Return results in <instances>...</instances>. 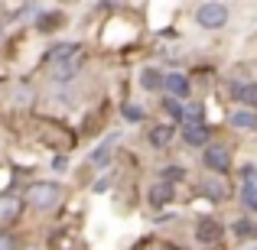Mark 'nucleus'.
<instances>
[{"label":"nucleus","mask_w":257,"mask_h":250,"mask_svg":"<svg viewBox=\"0 0 257 250\" xmlns=\"http://www.w3.org/2000/svg\"><path fill=\"white\" fill-rule=\"evenodd\" d=\"M225 234H228V224L215 214H199L192 224V240L199 247H218L225 240Z\"/></svg>","instance_id":"423d86ee"},{"label":"nucleus","mask_w":257,"mask_h":250,"mask_svg":"<svg viewBox=\"0 0 257 250\" xmlns=\"http://www.w3.org/2000/svg\"><path fill=\"white\" fill-rule=\"evenodd\" d=\"M234 198H238V205H241L244 214H257V182H238Z\"/></svg>","instance_id":"4be33fe9"},{"label":"nucleus","mask_w":257,"mask_h":250,"mask_svg":"<svg viewBox=\"0 0 257 250\" xmlns=\"http://www.w3.org/2000/svg\"><path fill=\"white\" fill-rule=\"evenodd\" d=\"M114 179H117V172H114V169H104V172H101V179H94V185H91V192H98V195H104V192H111V185H114Z\"/></svg>","instance_id":"a878e982"},{"label":"nucleus","mask_w":257,"mask_h":250,"mask_svg":"<svg viewBox=\"0 0 257 250\" xmlns=\"http://www.w3.org/2000/svg\"><path fill=\"white\" fill-rule=\"evenodd\" d=\"M157 179H166V182H173V185H186L189 182V166L179 163V159H170V163L157 166Z\"/></svg>","instance_id":"412c9836"},{"label":"nucleus","mask_w":257,"mask_h":250,"mask_svg":"<svg viewBox=\"0 0 257 250\" xmlns=\"http://www.w3.org/2000/svg\"><path fill=\"white\" fill-rule=\"evenodd\" d=\"M176 192H179V185H173V182L153 175V182L144 192V201H147V208H153V211H163V208H170L176 201Z\"/></svg>","instance_id":"9b49d317"},{"label":"nucleus","mask_w":257,"mask_h":250,"mask_svg":"<svg viewBox=\"0 0 257 250\" xmlns=\"http://www.w3.org/2000/svg\"><path fill=\"white\" fill-rule=\"evenodd\" d=\"M157 111L163 114V120H170V124H186V101L173 98V94H157Z\"/></svg>","instance_id":"6ab92c4d"},{"label":"nucleus","mask_w":257,"mask_h":250,"mask_svg":"<svg viewBox=\"0 0 257 250\" xmlns=\"http://www.w3.org/2000/svg\"><path fill=\"white\" fill-rule=\"evenodd\" d=\"M228 234L238 244H254L257 240V214H238L228 221Z\"/></svg>","instance_id":"f3484780"},{"label":"nucleus","mask_w":257,"mask_h":250,"mask_svg":"<svg viewBox=\"0 0 257 250\" xmlns=\"http://www.w3.org/2000/svg\"><path fill=\"white\" fill-rule=\"evenodd\" d=\"M26 211V198L20 192H0V227H13Z\"/></svg>","instance_id":"4468645a"},{"label":"nucleus","mask_w":257,"mask_h":250,"mask_svg":"<svg viewBox=\"0 0 257 250\" xmlns=\"http://www.w3.org/2000/svg\"><path fill=\"white\" fill-rule=\"evenodd\" d=\"M20 247H23V237L13 227H0V250H20Z\"/></svg>","instance_id":"b1692460"},{"label":"nucleus","mask_w":257,"mask_h":250,"mask_svg":"<svg viewBox=\"0 0 257 250\" xmlns=\"http://www.w3.org/2000/svg\"><path fill=\"white\" fill-rule=\"evenodd\" d=\"M4 33H7V30H4V23H0V43H4Z\"/></svg>","instance_id":"c85d7f7f"},{"label":"nucleus","mask_w":257,"mask_h":250,"mask_svg":"<svg viewBox=\"0 0 257 250\" xmlns=\"http://www.w3.org/2000/svg\"><path fill=\"white\" fill-rule=\"evenodd\" d=\"M49 169H52L56 175H65V172L72 169V163H69V153H56V156L49 159Z\"/></svg>","instance_id":"bb28decb"},{"label":"nucleus","mask_w":257,"mask_h":250,"mask_svg":"<svg viewBox=\"0 0 257 250\" xmlns=\"http://www.w3.org/2000/svg\"><path fill=\"white\" fill-rule=\"evenodd\" d=\"M82 49H85V43H78V39H56V43L46 46L43 65H52V62H59V59H69V56H75V52H82Z\"/></svg>","instance_id":"a211bd4d"},{"label":"nucleus","mask_w":257,"mask_h":250,"mask_svg":"<svg viewBox=\"0 0 257 250\" xmlns=\"http://www.w3.org/2000/svg\"><path fill=\"white\" fill-rule=\"evenodd\" d=\"M163 82H166V69H160V65H140L137 72V88L144 94H163Z\"/></svg>","instance_id":"dca6fc26"},{"label":"nucleus","mask_w":257,"mask_h":250,"mask_svg":"<svg viewBox=\"0 0 257 250\" xmlns=\"http://www.w3.org/2000/svg\"><path fill=\"white\" fill-rule=\"evenodd\" d=\"M225 127L234 133H257V111L234 104L231 111H225Z\"/></svg>","instance_id":"2eb2a0df"},{"label":"nucleus","mask_w":257,"mask_h":250,"mask_svg":"<svg viewBox=\"0 0 257 250\" xmlns=\"http://www.w3.org/2000/svg\"><path fill=\"white\" fill-rule=\"evenodd\" d=\"M192 20H195L199 30L218 33V30H225V26L231 23V7H228L225 0H202V4H195Z\"/></svg>","instance_id":"20e7f679"},{"label":"nucleus","mask_w":257,"mask_h":250,"mask_svg":"<svg viewBox=\"0 0 257 250\" xmlns=\"http://www.w3.org/2000/svg\"><path fill=\"white\" fill-rule=\"evenodd\" d=\"M225 98L238 107L257 111V78H228L225 82Z\"/></svg>","instance_id":"1a4fd4ad"},{"label":"nucleus","mask_w":257,"mask_h":250,"mask_svg":"<svg viewBox=\"0 0 257 250\" xmlns=\"http://www.w3.org/2000/svg\"><path fill=\"white\" fill-rule=\"evenodd\" d=\"M173 143H179V127L170 124V120H153L144 133V146L153 153H166Z\"/></svg>","instance_id":"0eeeda50"},{"label":"nucleus","mask_w":257,"mask_h":250,"mask_svg":"<svg viewBox=\"0 0 257 250\" xmlns=\"http://www.w3.org/2000/svg\"><path fill=\"white\" fill-rule=\"evenodd\" d=\"M117 146H120V133L117 130H111V133H104V140H101L98 146H94L91 153H88V169H94V172H104V169H111L114 166V156H117Z\"/></svg>","instance_id":"6e6552de"},{"label":"nucleus","mask_w":257,"mask_h":250,"mask_svg":"<svg viewBox=\"0 0 257 250\" xmlns=\"http://www.w3.org/2000/svg\"><path fill=\"white\" fill-rule=\"evenodd\" d=\"M117 114L127 127H147V120H150V111H147L144 104H137V101H120Z\"/></svg>","instance_id":"aec40b11"},{"label":"nucleus","mask_w":257,"mask_h":250,"mask_svg":"<svg viewBox=\"0 0 257 250\" xmlns=\"http://www.w3.org/2000/svg\"><path fill=\"white\" fill-rule=\"evenodd\" d=\"M163 94H173L179 101H192L195 98V82L189 72L182 69H170L166 72V82H163Z\"/></svg>","instance_id":"ddd939ff"},{"label":"nucleus","mask_w":257,"mask_h":250,"mask_svg":"<svg viewBox=\"0 0 257 250\" xmlns=\"http://www.w3.org/2000/svg\"><path fill=\"white\" fill-rule=\"evenodd\" d=\"M215 140V127L212 124H179V143L186 150L199 153L202 146H208Z\"/></svg>","instance_id":"f8f14e48"},{"label":"nucleus","mask_w":257,"mask_h":250,"mask_svg":"<svg viewBox=\"0 0 257 250\" xmlns=\"http://www.w3.org/2000/svg\"><path fill=\"white\" fill-rule=\"evenodd\" d=\"M234 179H238V182H257V163L247 159V163L234 166Z\"/></svg>","instance_id":"393cba45"},{"label":"nucleus","mask_w":257,"mask_h":250,"mask_svg":"<svg viewBox=\"0 0 257 250\" xmlns=\"http://www.w3.org/2000/svg\"><path fill=\"white\" fill-rule=\"evenodd\" d=\"M157 250H182V247H176V244H166V240H163V244H157Z\"/></svg>","instance_id":"cd10ccee"},{"label":"nucleus","mask_w":257,"mask_h":250,"mask_svg":"<svg viewBox=\"0 0 257 250\" xmlns=\"http://www.w3.org/2000/svg\"><path fill=\"white\" fill-rule=\"evenodd\" d=\"M195 192L202 198H208L212 205H225V201L234 198V188H231V175H212V172H202L199 169V179H195Z\"/></svg>","instance_id":"39448f33"},{"label":"nucleus","mask_w":257,"mask_h":250,"mask_svg":"<svg viewBox=\"0 0 257 250\" xmlns=\"http://www.w3.org/2000/svg\"><path fill=\"white\" fill-rule=\"evenodd\" d=\"M85 65H88V49L75 52V56H69V59H59V62H52V65H43V72H46V82L49 85L65 88V85L78 82V75L85 72Z\"/></svg>","instance_id":"7ed1b4c3"},{"label":"nucleus","mask_w":257,"mask_h":250,"mask_svg":"<svg viewBox=\"0 0 257 250\" xmlns=\"http://www.w3.org/2000/svg\"><path fill=\"white\" fill-rule=\"evenodd\" d=\"M234 150L231 143L225 140H212L208 146L199 150V169L202 172H212V175H234Z\"/></svg>","instance_id":"f03ea898"},{"label":"nucleus","mask_w":257,"mask_h":250,"mask_svg":"<svg viewBox=\"0 0 257 250\" xmlns=\"http://www.w3.org/2000/svg\"><path fill=\"white\" fill-rule=\"evenodd\" d=\"M65 23H69V13L62 10V7H43V10L33 17V33H39V36H56V33L65 30Z\"/></svg>","instance_id":"9d476101"},{"label":"nucleus","mask_w":257,"mask_h":250,"mask_svg":"<svg viewBox=\"0 0 257 250\" xmlns=\"http://www.w3.org/2000/svg\"><path fill=\"white\" fill-rule=\"evenodd\" d=\"M186 124H208V111L205 101H186Z\"/></svg>","instance_id":"5701e85b"},{"label":"nucleus","mask_w":257,"mask_h":250,"mask_svg":"<svg viewBox=\"0 0 257 250\" xmlns=\"http://www.w3.org/2000/svg\"><path fill=\"white\" fill-rule=\"evenodd\" d=\"M23 198H26V208H30V211L49 214L65 201V185L59 179H33V182L23 185Z\"/></svg>","instance_id":"f257e3e1"}]
</instances>
